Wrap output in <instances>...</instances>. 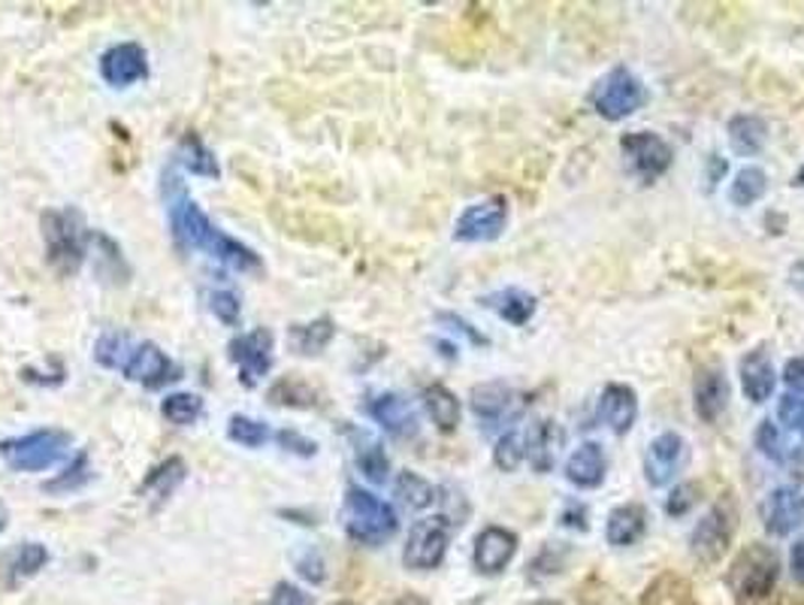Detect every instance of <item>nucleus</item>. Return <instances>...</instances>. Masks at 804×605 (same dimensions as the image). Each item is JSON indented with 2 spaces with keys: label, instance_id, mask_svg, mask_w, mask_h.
I'll return each mask as SVG.
<instances>
[{
  "label": "nucleus",
  "instance_id": "45",
  "mask_svg": "<svg viewBox=\"0 0 804 605\" xmlns=\"http://www.w3.org/2000/svg\"><path fill=\"white\" fill-rule=\"evenodd\" d=\"M756 448H759V455H766V458L774 460V463L783 460L786 445L780 439V430L774 427V421H762V424H759V430H756Z\"/></svg>",
  "mask_w": 804,
  "mask_h": 605
},
{
  "label": "nucleus",
  "instance_id": "57",
  "mask_svg": "<svg viewBox=\"0 0 804 605\" xmlns=\"http://www.w3.org/2000/svg\"><path fill=\"white\" fill-rule=\"evenodd\" d=\"M336 605H354V603H336Z\"/></svg>",
  "mask_w": 804,
  "mask_h": 605
},
{
  "label": "nucleus",
  "instance_id": "20",
  "mask_svg": "<svg viewBox=\"0 0 804 605\" xmlns=\"http://www.w3.org/2000/svg\"><path fill=\"white\" fill-rule=\"evenodd\" d=\"M366 412L372 415L375 424H382L384 430L390 433L394 439H411L418 433V415L409 406V400H403L399 394H378L372 396Z\"/></svg>",
  "mask_w": 804,
  "mask_h": 605
},
{
  "label": "nucleus",
  "instance_id": "49",
  "mask_svg": "<svg viewBox=\"0 0 804 605\" xmlns=\"http://www.w3.org/2000/svg\"><path fill=\"white\" fill-rule=\"evenodd\" d=\"M270 605H315L312 596L297 584H287V581H279L273 591V603Z\"/></svg>",
  "mask_w": 804,
  "mask_h": 605
},
{
  "label": "nucleus",
  "instance_id": "19",
  "mask_svg": "<svg viewBox=\"0 0 804 605\" xmlns=\"http://www.w3.org/2000/svg\"><path fill=\"white\" fill-rule=\"evenodd\" d=\"M514 400L518 394L506 382H484L472 388L469 406L484 427H499L514 415Z\"/></svg>",
  "mask_w": 804,
  "mask_h": 605
},
{
  "label": "nucleus",
  "instance_id": "34",
  "mask_svg": "<svg viewBox=\"0 0 804 605\" xmlns=\"http://www.w3.org/2000/svg\"><path fill=\"white\" fill-rule=\"evenodd\" d=\"M768 191V173L762 167H741L738 173L732 176L729 200L735 206H754L756 200L766 198Z\"/></svg>",
  "mask_w": 804,
  "mask_h": 605
},
{
  "label": "nucleus",
  "instance_id": "28",
  "mask_svg": "<svg viewBox=\"0 0 804 605\" xmlns=\"http://www.w3.org/2000/svg\"><path fill=\"white\" fill-rule=\"evenodd\" d=\"M351 442H354V460H358V470L370 479L372 484L387 482V472H390V460L384 445L363 430H351Z\"/></svg>",
  "mask_w": 804,
  "mask_h": 605
},
{
  "label": "nucleus",
  "instance_id": "29",
  "mask_svg": "<svg viewBox=\"0 0 804 605\" xmlns=\"http://www.w3.org/2000/svg\"><path fill=\"white\" fill-rule=\"evenodd\" d=\"M333 336L336 324L324 315V318H315L309 324H294L287 330V346L294 348V355L312 358V355H321L324 348L333 343Z\"/></svg>",
  "mask_w": 804,
  "mask_h": 605
},
{
  "label": "nucleus",
  "instance_id": "37",
  "mask_svg": "<svg viewBox=\"0 0 804 605\" xmlns=\"http://www.w3.org/2000/svg\"><path fill=\"white\" fill-rule=\"evenodd\" d=\"M131 351H134L131 336L110 330V334H103L98 339V346H94V360H98L100 367H106V370H124V363L131 358Z\"/></svg>",
  "mask_w": 804,
  "mask_h": 605
},
{
  "label": "nucleus",
  "instance_id": "32",
  "mask_svg": "<svg viewBox=\"0 0 804 605\" xmlns=\"http://www.w3.org/2000/svg\"><path fill=\"white\" fill-rule=\"evenodd\" d=\"M396 496H399V503L403 506L415 508V512H423V508H430L439 500V491H435L433 482H427L423 475L418 472H399L396 475V484H394Z\"/></svg>",
  "mask_w": 804,
  "mask_h": 605
},
{
  "label": "nucleus",
  "instance_id": "21",
  "mask_svg": "<svg viewBox=\"0 0 804 605\" xmlns=\"http://www.w3.org/2000/svg\"><path fill=\"white\" fill-rule=\"evenodd\" d=\"M563 442H566V433H563L557 421H539L530 430V436H526V458H530L532 470L539 472V475H547V472L554 470Z\"/></svg>",
  "mask_w": 804,
  "mask_h": 605
},
{
  "label": "nucleus",
  "instance_id": "44",
  "mask_svg": "<svg viewBox=\"0 0 804 605\" xmlns=\"http://www.w3.org/2000/svg\"><path fill=\"white\" fill-rule=\"evenodd\" d=\"M563 563H566V551H559L557 545L554 542H547L539 554L532 557V563H530V579H547V575H557L559 569H563Z\"/></svg>",
  "mask_w": 804,
  "mask_h": 605
},
{
  "label": "nucleus",
  "instance_id": "1",
  "mask_svg": "<svg viewBox=\"0 0 804 605\" xmlns=\"http://www.w3.org/2000/svg\"><path fill=\"white\" fill-rule=\"evenodd\" d=\"M43 227V243H46V258L52 270L61 276H73L86 264L91 231L86 227V219L79 210H46L39 219Z\"/></svg>",
  "mask_w": 804,
  "mask_h": 605
},
{
  "label": "nucleus",
  "instance_id": "50",
  "mask_svg": "<svg viewBox=\"0 0 804 605\" xmlns=\"http://www.w3.org/2000/svg\"><path fill=\"white\" fill-rule=\"evenodd\" d=\"M439 322L451 324V330H457V334L466 336L472 346H487V336L478 334V330H475L466 318H460V315H454V312H439Z\"/></svg>",
  "mask_w": 804,
  "mask_h": 605
},
{
  "label": "nucleus",
  "instance_id": "13",
  "mask_svg": "<svg viewBox=\"0 0 804 605\" xmlns=\"http://www.w3.org/2000/svg\"><path fill=\"white\" fill-rule=\"evenodd\" d=\"M732 388L726 379V370L720 363H707L699 367L693 379V408L699 421L705 424H717L723 412L729 408Z\"/></svg>",
  "mask_w": 804,
  "mask_h": 605
},
{
  "label": "nucleus",
  "instance_id": "8",
  "mask_svg": "<svg viewBox=\"0 0 804 605\" xmlns=\"http://www.w3.org/2000/svg\"><path fill=\"white\" fill-rule=\"evenodd\" d=\"M623 158L630 164V170L642 182H656L659 176L668 173V167L675 161V152L666 139L654 131H632L620 139Z\"/></svg>",
  "mask_w": 804,
  "mask_h": 605
},
{
  "label": "nucleus",
  "instance_id": "6",
  "mask_svg": "<svg viewBox=\"0 0 804 605\" xmlns=\"http://www.w3.org/2000/svg\"><path fill=\"white\" fill-rule=\"evenodd\" d=\"M590 103L605 122H623L647 103V88L630 67H614L593 86Z\"/></svg>",
  "mask_w": 804,
  "mask_h": 605
},
{
  "label": "nucleus",
  "instance_id": "46",
  "mask_svg": "<svg viewBox=\"0 0 804 605\" xmlns=\"http://www.w3.org/2000/svg\"><path fill=\"white\" fill-rule=\"evenodd\" d=\"M294 567L312 584H321L327 579V567H324V557L318 548H303L299 554H294Z\"/></svg>",
  "mask_w": 804,
  "mask_h": 605
},
{
  "label": "nucleus",
  "instance_id": "9",
  "mask_svg": "<svg viewBox=\"0 0 804 605\" xmlns=\"http://www.w3.org/2000/svg\"><path fill=\"white\" fill-rule=\"evenodd\" d=\"M687 458H690V448L683 442L681 433H659L644 451V479L650 488H666L668 482H675L681 475Z\"/></svg>",
  "mask_w": 804,
  "mask_h": 605
},
{
  "label": "nucleus",
  "instance_id": "51",
  "mask_svg": "<svg viewBox=\"0 0 804 605\" xmlns=\"http://www.w3.org/2000/svg\"><path fill=\"white\" fill-rule=\"evenodd\" d=\"M559 524L563 527H571V530H590V520H587V508L584 506H569L563 508V515H559Z\"/></svg>",
  "mask_w": 804,
  "mask_h": 605
},
{
  "label": "nucleus",
  "instance_id": "53",
  "mask_svg": "<svg viewBox=\"0 0 804 605\" xmlns=\"http://www.w3.org/2000/svg\"><path fill=\"white\" fill-rule=\"evenodd\" d=\"M790 567H792V575H795V581H799V584H804V542L792 545Z\"/></svg>",
  "mask_w": 804,
  "mask_h": 605
},
{
  "label": "nucleus",
  "instance_id": "26",
  "mask_svg": "<svg viewBox=\"0 0 804 605\" xmlns=\"http://www.w3.org/2000/svg\"><path fill=\"white\" fill-rule=\"evenodd\" d=\"M638 605H699L690 579L678 572H659L647 587H644Z\"/></svg>",
  "mask_w": 804,
  "mask_h": 605
},
{
  "label": "nucleus",
  "instance_id": "31",
  "mask_svg": "<svg viewBox=\"0 0 804 605\" xmlns=\"http://www.w3.org/2000/svg\"><path fill=\"white\" fill-rule=\"evenodd\" d=\"M206 255H212L215 260H222V264H227V267H234L239 272L260 270V258L254 255V248H248L246 243H239L230 234H224L222 227H218V234H215V239L206 248Z\"/></svg>",
  "mask_w": 804,
  "mask_h": 605
},
{
  "label": "nucleus",
  "instance_id": "16",
  "mask_svg": "<svg viewBox=\"0 0 804 605\" xmlns=\"http://www.w3.org/2000/svg\"><path fill=\"white\" fill-rule=\"evenodd\" d=\"M100 76L110 82L112 88H127L149 76V58L139 43H118L112 49L103 52L100 58Z\"/></svg>",
  "mask_w": 804,
  "mask_h": 605
},
{
  "label": "nucleus",
  "instance_id": "38",
  "mask_svg": "<svg viewBox=\"0 0 804 605\" xmlns=\"http://www.w3.org/2000/svg\"><path fill=\"white\" fill-rule=\"evenodd\" d=\"M526 460V439L518 430L502 433L494 445V463L499 472H514Z\"/></svg>",
  "mask_w": 804,
  "mask_h": 605
},
{
  "label": "nucleus",
  "instance_id": "47",
  "mask_svg": "<svg viewBox=\"0 0 804 605\" xmlns=\"http://www.w3.org/2000/svg\"><path fill=\"white\" fill-rule=\"evenodd\" d=\"M778 418L780 424H786L790 430H804V396L795 394L780 396Z\"/></svg>",
  "mask_w": 804,
  "mask_h": 605
},
{
  "label": "nucleus",
  "instance_id": "27",
  "mask_svg": "<svg viewBox=\"0 0 804 605\" xmlns=\"http://www.w3.org/2000/svg\"><path fill=\"white\" fill-rule=\"evenodd\" d=\"M423 408H427L430 421H433L442 433H454L460 427L463 406H460L457 394H454L451 388H445L442 382L427 384V388H423Z\"/></svg>",
  "mask_w": 804,
  "mask_h": 605
},
{
  "label": "nucleus",
  "instance_id": "7",
  "mask_svg": "<svg viewBox=\"0 0 804 605\" xmlns=\"http://www.w3.org/2000/svg\"><path fill=\"white\" fill-rule=\"evenodd\" d=\"M451 545V524L448 518H421L411 524L409 539L403 548V563L415 572H430L445 563Z\"/></svg>",
  "mask_w": 804,
  "mask_h": 605
},
{
  "label": "nucleus",
  "instance_id": "48",
  "mask_svg": "<svg viewBox=\"0 0 804 605\" xmlns=\"http://www.w3.org/2000/svg\"><path fill=\"white\" fill-rule=\"evenodd\" d=\"M275 439H279V445H282L285 451H294L299 458H312V455L318 451V445L312 442V439H306V436H299L297 430H279L275 433Z\"/></svg>",
  "mask_w": 804,
  "mask_h": 605
},
{
  "label": "nucleus",
  "instance_id": "56",
  "mask_svg": "<svg viewBox=\"0 0 804 605\" xmlns=\"http://www.w3.org/2000/svg\"><path fill=\"white\" fill-rule=\"evenodd\" d=\"M7 520H10V512H7V506L0 503V530L7 527Z\"/></svg>",
  "mask_w": 804,
  "mask_h": 605
},
{
  "label": "nucleus",
  "instance_id": "22",
  "mask_svg": "<svg viewBox=\"0 0 804 605\" xmlns=\"http://www.w3.org/2000/svg\"><path fill=\"white\" fill-rule=\"evenodd\" d=\"M738 376H741V388L750 403H766L778 388V370L762 348L744 355L741 363H738Z\"/></svg>",
  "mask_w": 804,
  "mask_h": 605
},
{
  "label": "nucleus",
  "instance_id": "55",
  "mask_svg": "<svg viewBox=\"0 0 804 605\" xmlns=\"http://www.w3.org/2000/svg\"><path fill=\"white\" fill-rule=\"evenodd\" d=\"M792 186L804 188V164H802V167H799V173L792 176Z\"/></svg>",
  "mask_w": 804,
  "mask_h": 605
},
{
  "label": "nucleus",
  "instance_id": "3",
  "mask_svg": "<svg viewBox=\"0 0 804 605\" xmlns=\"http://www.w3.org/2000/svg\"><path fill=\"white\" fill-rule=\"evenodd\" d=\"M780 579V554L766 542H754L738 551V557L732 560L729 584L732 596L741 605H756L768 600Z\"/></svg>",
  "mask_w": 804,
  "mask_h": 605
},
{
  "label": "nucleus",
  "instance_id": "41",
  "mask_svg": "<svg viewBox=\"0 0 804 605\" xmlns=\"http://www.w3.org/2000/svg\"><path fill=\"white\" fill-rule=\"evenodd\" d=\"M270 400H273L275 406L312 408V406H315V391H312L309 384L294 382V379H285V382H279L273 391H270Z\"/></svg>",
  "mask_w": 804,
  "mask_h": 605
},
{
  "label": "nucleus",
  "instance_id": "54",
  "mask_svg": "<svg viewBox=\"0 0 804 605\" xmlns=\"http://www.w3.org/2000/svg\"><path fill=\"white\" fill-rule=\"evenodd\" d=\"M394 605H430L427 600H421V596H415V593H406V596H399Z\"/></svg>",
  "mask_w": 804,
  "mask_h": 605
},
{
  "label": "nucleus",
  "instance_id": "17",
  "mask_svg": "<svg viewBox=\"0 0 804 605\" xmlns=\"http://www.w3.org/2000/svg\"><path fill=\"white\" fill-rule=\"evenodd\" d=\"M596 415H599V421L605 424L608 430L626 436L635 418H638V396H635L630 384H605L602 394H599Z\"/></svg>",
  "mask_w": 804,
  "mask_h": 605
},
{
  "label": "nucleus",
  "instance_id": "42",
  "mask_svg": "<svg viewBox=\"0 0 804 605\" xmlns=\"http://www.w3.org/2000/svg\"><path fill=\"white\" fill-rule=\"evenodd\" d=\"M702 500V484L699 482H683L678 484L666 500V512L671 518H683V515H690L693 506Z\"/></svg>",
  "mask_w": 804,
  "mask_h": 605
},
{
  "label": "nucleus",
  "instance_id": "5",
  "mask_svg": "<svg viewBox=\"0 0 804 605\" xmlns=\"http://www.w3.org/2000/svg\"><path fill=\"white\" fill-rule=\"evenodd\" d=\"M70 433L64 430H34L27 436H15V439H3L0 442V458L15 472H43L52 470L55 463H61L70 455Z\"/></svg>",
  "mask_w": 804,
  "mask_h": 605
},
{
  "label": "nucleus",
  "instance_id": "11",
  "mask_svg": "<svg viewBox=\"0 0 804 605\" xmlns=\"http://www.w3.org/2000/svg\"><path fill=\"white\" fill-rule=\"evenodd\" d=\"M227 358L239 367L242 384L254 388L263 376H270V370H273V334L267 327H258L251 334L236 336L227 346Z\"/></svg>",
  "mask_w": 804,
  "mask_h": 605
},
{
  "label": "nucleus",
  "instance_id": "33",
  "mask_svg": "<svg viewBox=\"0 0 804 605\" xmlns=\"http://www.w3.org/2000/svg\"><path fill=\"white\" fill-rule=\"evenodd\" d=\"M49 563V551H46V545L39 542H25L19 551L13 554L10 560V567H7V581H10V587H19V584H25L37 575L39 569Z\"/></svg>",
  "mask_w": 804,
  "mask_h": 605
},
{
  "label": "nucleus",
  "instance_id": "10",
  "mask_svg": "<svg viewBox=\"0 0 804 605\" xmlns=\"http://www.w3.org/2000/svg\"><path fill=\"white\" fill-rule=\"evenodd\" d=\"M508 224V200L506 198H487L472 203L460 212L457 224H454V239L457 243H490L499 239Z\"/></svg>",
  "mask_w": 804,
  "mask_h": 605
},
{
  "label": "nucleus",
  "instance_id": "40",
  "mask_svg": "<svg viewBox=\"0 0 804 605\" xmlns=\"http://www.w3.org/2000/svg\"><path fill=\"white\" fill-rule=\"evenodd\" d=\"M88 479H91V470H88V455L82 451V455H79L58 479H52V482L43 484V491H49V494H67V491H79Z\"/></svg>",
  "mask_w": 804,
  "mask_h": 605
},
{
  "label": "nucleus",
  "instance_id": "30",
  "mask_svg": "<svg viewBox=\"0 0 804 605\" xmlns=\"http://www.w3.org/2000/svg\"><path fill=\"white\" fill-rule=\"evenodd\" d=\"M179 164L185 167L191 176H203V179H218L222 176V167H218V158L197 134H188L182 143H179V152H175Z\"/></svg>",
  "mask_w": 804,
  "mask_h": 605
},
{
  "label": "nucleus",
  "instance_id": "14",
  "mask_svg": "<svg viewBox=\"0 0 804 605\" xmlns=\"http://www.w3.org/2000/svg\"><path fill=\"white\" fill-rule=\"evenodd\" d=\"M514 554H518V536L508 530V527L490 524V527H484L475 536L472 567L478 569L482 575H502L511 567Z\"/></svg>",
  "mask_w": 804,
  "mask_h": 605
},
{
  "label": "nucleus",
  "instance_id": "36",
  "mask_svg": "<svg viewBox=\"0 0 804 605\" xmlns=\"http://www.w3.org/2000/svg\"><path fill=\"white\" fill-rule=\"evenodd\" d=\"M161 415L175 427H188V424H197L203 415V400L191 391H175L167 394L161 403Z\"/></svg>",
  "mask_w": 804,
  "mask_h": 605
},
{
  "label": "nucleus",
  "instance_id": "43",
  "mask_svg": "<svg viewBox=\"0 0 804 605\" xmlns=\"http://www.w3.org/2000/svg\"><path fill=\"white\" fill-rule=\"evenodd\" d=\"M210 310L224 327H236V324H239V315H242V303H239V296H236L234 291H212Z\"/></svg>",
  "mask_w": 804,
  "mask_h": 605
},
{
  "label": "nucleus",
  "instance_id": "52",
  "mask_svg": "<svg viewBox=\"0 0 804 605\" xmlns=\"http://www.w3.org/2000/svg\"><path fill=\"white\" fill-rule=\"evenodd\" d=\"M783 382H786V384H804V355L786 360V367H783Z\"/></svg>",
  "mask_w": 804,
  "mask_h": 605
},
{
  "label": "nucleus",
  "instance_id": "23",
  "mask_svg": "<svg viewBox=\"0 0 804 605\" xmlns=\"http://www.w3.org/2000/svg\"><path fill=\"white\" fill-rule=\"evenodd\" d=\"M647 530V512L638 503H623L611 515L605 524V539L614 548H630L644 536Z\"/></svg>",
  "mask_w": 804,
  "mask_h": 605
},
{
  "label": "nucleus",
  "instance_id": "25",
  "mask_svg": "<svg viewBox=\"0 0 804 605\" xmlns=\"http://www.w3.org/2000/svg\"><path fill=\"white\" fill-rule=\"evenodd\" d=\"M729 143L732 148L744 155V158H754L759 155L768 143V122L762 115H754V112H741V115H732L729 124Z\"/></svg>",
  "mask_w": 804,
  "mask_h": 605
},
{
  "label": "nucleus",
  "instance_id": "12",
  "mask_svg": "<svg viewBox=\"0 0 804 605\" xmlns=\"http://www.w3.org/2000/svg\"><path fill=\"white\" fill-rule=\"evenodd\" d=\"M122 372L127 382H137L143 388H149V391H158L163 384L182 379V370L175 367L173 358L155 343H137Z\"/></svg>",
  "mask_w": 804,
  "mask_h": 605
},
{
  "label": "nucleus",
  "instance_id": "39",
  "mask_svg": "<svg viewBox=\"0 0 804 605\" xmlns=\"http://www.w3.org/2000/svg\"><path fill=\"white\" fill-rule=\"evenodd\" d=\"M227 436L242 448H260V445L270 439V427L263 421L248 418V415H234L227 421Z\"/></svg>",
  "mask_w": 804,
  "mask_h": 605
},
{
  "label": "nucleus",
  "instance_id": "4",
  "mask_svg": "<svg viewBox=\"0 0 804 605\" xmlns=\"http://www.w3.org/2000/svg\"><path fill=\"white\" fill-rule=\"evenodd\" d=\"M735 530H738V503L732 494H720L690 536V554H693L695 563H702V567L720 563L729 554Z\"/></svg>",
  "mask_w": 804,
  "mask_h": 605
},
{
  "label": "nucleus",
  "instance_id": "2",
  "mask_svg": "<svg viewBox=\"0 0 804 605\" xmlns=\"http://www.w3.org/2000/svg\"><path fill=\"white\" fill-rule=\"evenodd\" d=\"M342 527H346L351 542L378 548V545L394 539L396 530H399V518H396L390 503H384L370 491L351 484L346 491V503H342Z\"/></svg>",
  "mask_w": 804,
  "mask_h": 605
},
{
  "label": "nucleus",
  "instance_id": "15",
  "mask_svg": "<svg viewBox=\"0 0 804 605\" xmlns=\"http://www.w3.org/2000/svg\"><path fill=\"white\" fill-rule=\"evenodd\" d=\"M804 518V491L799 484H780L762 503V524L768 536H790Z\"/></svg>",
  "mask_w": 804,
  "mask_h": 605
},
{
  "label": "nucleus",
  "instance_id": "18",
  "mask_svg": "<svg viewBox=\"0 0 804 605\" xmlns=\"http://www.w3.org/2000/svg\"><path fill=\"white\" fill-rule=\"evenodd\" d=\"M608 455L599 442H581L566 460V479L578 491H596L605 484Z\"/></svg>",
  "mask_w": 804,
  "mask_h": 605
},
{
  "label": "nucleus",
  "instance_id": "24",
  "mask_svg": "<svg viewBox=\"0 0 804 605\" xmlns=\"http://www.w3.org/2000/svg\"><path fill=\"white\" fill-rule=\"evenodd\" d=\"M482 303L484 306H490L502 322L514 324V327L530 324L535 310H539V300H535L530 291H523V288H502V291H496V294L482 296Z\"/></svg>",
  "mask_w": 804,
  "mask_h": 605
},
{
  "label": "nucleus",
  "instance_id": "35",
  "mask_svg": "<svg viewBox=\"0 0 804 605\" xmlns=\"http://www.w3.org/2000/svg\"><path fill=\"white\" fill-rule=\"evenodd\" d=\"M185 460L182 458H167L163 463H158L155 470L146 475V482L139 488V494H155L158 500H167L173 494L179 484L185 482Z\"/></svg>",
  "mask_w": 804,
  "mask_h": 605
}]
</instances>
